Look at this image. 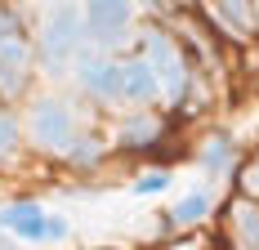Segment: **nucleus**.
<instances>
[{
  "label": "nucleus",
  "mask_w": 259,
  "mask_h": 250,
  "mask_svg": "<svg viewBox=\"0 0 259 250\" xmlns=\"http://www.w3.org/2000/svg\"><path fill=\"white\" fill-rule=\"evenodd\" d=\"M80 40H85V14H80L72 0H58L50 9V18H45V36H40L45 67L50 72H63L80 54Z\"/></svg>",
  "instance_id": "nucleus-1"
},
{
  "label": "nucleus",
  "mask_w": 259,
  "mask_h": 250,
  "mask_svg": "<svg viewBox=\"0 0 259 250\" xmlns=\"http://www.w3.org/2000/svg\"><path fill=\"white\" fill-rule=\"evenodd\" d=\"M134 0H85V36L94 45H116L130 31Z\"/></svg>",
  "instance_id": "nucleus-2"
},
{
  "label": "nucleus",
  "mask_w": 259,
  "mask_h": 250,
  "mask_svg": "<svg viewBox=\"0 0 259 250\" xmlns=\"http://www.w3.org/2000/svg\"><path fill=\"white\" fill-rule=\"evenodd\" d=\"M31 139L40 148H67L72 143V112L58 99H40L31 107Z\"/></svg>",
  "instance_id": "nucleus-3"
},
{
  "label": "nucleus",
  "mask_w": 259,
  "mask_h": 250,
  "mask_svg": "<svg viewBox=\"0 0 259 250\" xmlns=\"http://www.w3.org/2000/svg\"><path fill=\"white\" fill-rule=\"evenodd\" d=\"M148 63H152L156 80H161V90H165V99L179 103L188 76H183V63H179V54L170 50V40H165V36H148Z\"/></svg>",
  "instance_id": "nucleus-4"
},
{
  "label": "nucleus",
  "mask_w": 259,
  "mask_h": 250,
  "mask_svg": "<svg viewBox=\"0 0 259 250\" xmlns=\"http://www.w3.org/2000/svg\"><path fill=\"white\" fill-rule=\"evenodd\" d=\"M45 224H50V215L36 201H14V205L0 210V228L23 237V241H45Z\"/></svg>",
  "instance_id": "nucleus-5"
},
{
  "label": "nucleus",
  "mask_w": 259,
  "mask_h": 250,
  "mask_svg": "<svg viewBox=\"0 0 259 250\" xmlns=\"http://www.w3.org/2000/svg\"><path fill=\"white\" fill-rule=\"evenodd\" d=\"M156 94H161V80H156V72H152L148 58L121 63V99L125 103H152Z\"/></svg>",
  "instance_id": "nucleus-6"
},
{
  "label": "nucleus",
  "mask_w": 259,
  "mask_h": 250,
  "mask_svg": "<svg viewBox=\"0 0 259 250\" xmlns=\"http://www.w3.org/2000/svg\"><path fill=\"white\" fill-rule=\"evenodd\" d=\"M80 85L99 99H121V67L107 58H80Z\"/></svg>",
  "instance_id": "nucleus-7"
},
{
  "label": "nucleus",
  "mask_w": 259,
  "mask_h": 250,
  "mask_svg": "<svg viewBox=\"0 0 259 250\" xmlns=\"http://www.w3.org/2000/svg\"><path fill=\"white\" fill-rule=\"evenodd\" d=\"M206 210H210V197H206V192H188V197L175 205L170 219H175V224H197V219H206Z\"/></svg>",
  "instance_id": "nucleus-8"
},
{
  "label": "nucleus",
  "mask_w": 259,
  "mask_h": 250,
  "mask_svg": "<svg viewBox=\"0 0 259 250\" xmlns=\"http://www.w3.org/2000/svg\"><path fill=\"white\" fill-rule=\"evenodd\" d=\"M152 139H156V121H152V116H139V121L121 125V143H125V148H139V143H152Z\"/></svg>",
  "instance_id": "nucleus-9"
},
{
  "label": "nucleus",
  "mask_w": 259,
  "mask_h": 250,
  "mask_svg": "<svg viewBox=\"0 0 259 250\" xmlns=\"http://www.w3.org/2000/svg\"><path fill=\"white\" fill-rule=\"evenodd\" d=\"M201 161H206L210 170H224V165L233 161V148H228V139H210L206 152H201Z\"/></svg>",
  "instance_id": "nucleus-10"
},
{
  "label": "nucleus",
  "mask_w": 259,
  "mask_h": 250,
  "mask_svg": "<svg viewBox=\"0 0 259 250\" xmlns=\"http://www.w3.org/2000/svg\"><path fill=\"white\" fill-rule=\"evenodd\" d=\"M237 228H241V237L250 246H259V210L255 205H237Z\"/></svg>",
  "instance_id": "nucleus-11"
},
{
  "label": "nucleus",
  "mask_w": 259,
  "mask_h": 250,
  "mask_svg": "<svg viewBox=\"0 0 259 250\" xmlns=\"http://www.w3.org/2000/svg\"><path fill=\"white\" fill-rule=\"evenodd\" d=\"M165 188H170V175H165V170L139 175V183H134V192H139V197H156V192H165Z\"/></svg>",
  "instance_id": "nucleus-12"
},
{
  "label": "nucleus",
  "mask_w": 259,
  "mask_h": 250,
  "mask_svg": "<svg viewBox=\"0 0 259 250\" xmlns=\"http://www.w3.org/2000/svg\"><path fill=\"white\" fill-rule=\"evenodd\" d=\"M219 14H224L233 27H241V31L250 27V9H246V0H219Z\"/></svg>",
  "instance_id": "nucleus-13"
},
{
  "label": "nucleus",
  "mask_w": 259,
  "mask_h": 250,
  "mask_svg": "<svg viewBox=\"0 0 259 250\" xmlns=\"http://www.w3.org/2000/svg\"><path fill=\"white\" fill-rule=\"evenodd\" d=\"M14 148H18V125L9 112H0V156H14Z\"/></svg>",
  "instance_id": "nucleus-14"
},
{
  "label": "nucleus",
  "mask_w": 259,
  "mask_h": 250,
  "mask_svg": "<svg viewBox=\"0 0 259 250\" xmlns=\"http://www.w3.org/2000/svg\"><path fill=\"white\" fill-rule=\"evenodd\" d=\"M23 85H27L23 67H9V63H0V94H18Z\"/></svg>",
  "instance_id": "nucleus-15"
},
{
  "label": "nucleus",
  "mask_w": 259,
  "mask_h": 250,
  "mask_svg": "<svg viewBox=\"0 0 259 250\" xmlns=\"http://www.w3.org/2000/svg\"><path fill=\"white\" fill-rule=\"evenodd\" d=\"M5 40H18V18L0 9V45H5Z\"/></svg>",
  "instance_id": "nucleus-16"
},
{
  "label": "nucleus",
  "mask_w": 259,
  "mask_h": 250,
  "mask_svg": "<svg viewBox=\"0 0 259 250\" xmlns=\"http://www.w3.org/2000/svg\"><path fill=\"white\" fill-rule=\"evenodd\" d=\"M63 237H67V224L50 215V224H45V241H63Z\"/></svg>",
  "instance_id": "nucleus-17"
},
{
  "label": "nucleus",
  "mask_w": 259,
  "mask_h": 250,
  "mask_svg": "<svg viewBox=\"0 0 259 250\" xmlns=\"http://www.w3.org/2000/svg\"><path fill=\"white\" fill-rule=\"evenodd\" d=\"M246 188H250V192H259V161L246 170Z\"/></svg>",
  "instance_id": "nucleus-18"
},
{
  "label": "nucleus",
  "mask_w": 259,
  "mask_h": 250,
  "mask_svg": "<svg viewBox=\"0 0 259 250\" xmlns=\"http://www.w3.org/2000/svg\"><path fill=\"white\" fill-rule=\"evenodd\" d=\"M0 250H14V246H9V232H5V228H0Z\"/></svg>",
  "instance_id": "nucleus-19"
}]
</instances>
